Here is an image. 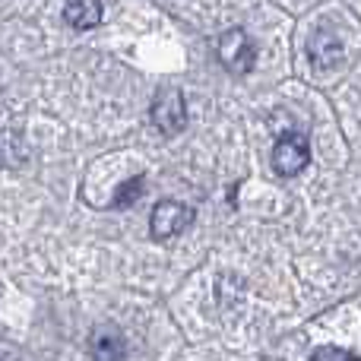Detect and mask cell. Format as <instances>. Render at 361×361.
Returning <instances> with one entry per match:
<instances>
[{
    "mask_svg": "<svg viewBox=\"0 0 361 361\" xmlns=\"http://www.w3.org/2000/svg\"><path fill=\"white\" fill-rule=\"evenodd\" d=\"M307 57H311L314 67L326 70V67H336L343 61V42H339L336 32L330 29H317L307 42Z\"/></svg>",
    "mask_w": 361,
    "mask_h": 361,
    "instance_id": "5",
    "label": "cell"
},
{
    "mask_svg": "<svg viewBox=\"0 0 361 361\" xmlns=\"http://www.w3.org/2000/svg\"><path fill=\"white\" fill-rule=\"evenodd\" d=\"M219 61L225 63V70L235 76L254 70L257 61V48L250 42V35L244 29H228L222 38H219Z\"/></svg>",
    "mask_w": 361,
    "mask_h": 361,
    "instance_id": "1",
    "label": "cell"
},
{
    "mask_svg": "<svg viewBox=\"0 0 361 361\" xmlns=\"http://www.w3.org/2000/svg\"><path fill=\"white\" fill-rule=\"evenodd\" d=\"M63 19L80 32L95 29L102 23V0H67L63 4Z\"/></svg>",
    "mask_w": 361,
    "mask_h": 361,
    "instance_id": "6",
    "label": "cell"
},
{
    "mask_svg": "<svg viewBox=\"0 0 361 361\" xmlns=\"http://www.w3.org/2000/svg\"><path fill=\"white\" fill-rule=\"evenodd\" d=\"M311 361H358V358L349 355V352H343V349H336V345H324V349L314 352Z\"/></svg>",
    "mask_w": 361,
    "mask_h": 361,
    "instance_id": "9",
    "label": "cell"
},
{
    "mask_svg": "<svg viewBox=\"0 0 361 361\" xmlns=\"http://www.w3.org/2000/svg\"><path fill=\"white\" fill-rule=\"evenodd\" d=\"M307 162H311V146H307V140L298 137V133H288V137H282L279 143L273 146V169H276V175L295 178L298 171L307 169Z\"/></svg>",
    "mask_w": 361,
    "mask_h": 361,
    "instance_id": "4",
    "label": "cell"
},
{
    "mask_svg": "<svg viewBox=\"0 0 361 361\" xmlns=\"http://www.w3.org/2000/svg\"><path fill=\"white\" fill-rule=\"evenodd\" d=\"M92 361H124V339L114 326L92 333Z\"/></svg>",
    "mask_w": 361,
    "mask_h": 361,
    "instance_id": "7",
    "label": "cell"
},
{
    "mask_svg": "<svg viewBox=\"0 0 361 361\" xmlns=\"http://www.w3.org/2000/svg\"><path fill=\"white\" fill-rule=\"evenodd\" d=\"M140 187H143V175H137V178L127 180V184H121L118 187V197H114L111 206H130L133 200L140 197Z\"/></svg>",
    "mask_w": 361,
    "mask_h": 361,
    "instance_id": "8",
    "label": "cell"
},
{
    "mask_svg": "<svg viewBox=\"0 0 361 361\" xmlns=\"http://www.w3.org/2000/svg\"><path fill=\"white\" fill-rule=\"evenodd\" d=\"M190 219H193V212L187 209L184 203H178V200H162L149 216V235L156 238V241H171V238L184 235Z\"/></svg>",
    "mask_w": 361,
    "mask_h": 361,
    "instance_id": "3",
    "label": "cell"
},
{
    "mask_svg": "<svg viewBox=\"0 0 361 361\" xmlns=\"http://www.w3.org/2000/svg\"><path fill=\"white\" fill-rule=\"evenodd\" d=\"M152 124L165 133V137H175V133L184 130L187 124V105H184V95L180 89H159L156 99H152Z\"/></svg>",
    "mask_w": 361,
    "mask_h": 361,
    "instance_id": "2",
    "label": "cell"
}]
</instances>
